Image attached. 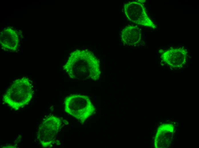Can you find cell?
I'll use <instances>...</instances> for the list:
<instances>
[{"instance_id": "8992f818", "label": "cell", "mask_w": 199, "mask_h": 148, "mask_svg": "<svg viewBox=\"0 0 199 148\" xmlns=\"http://www.w3.org/2000/svg\"><path fill=\"white\" fill-rule=\"evenodd\" d=\"M187 51L182 48H173L166 50L162 55L164 61L174 69L182 67L185 64L187 58Z\"/></svg>"}, {"instance_id": "3957f363", "label": "cell", "mask_w": 199, "mask_h": 148, "mask_svg": "<svg viewBox=\"0 0 199 148\" xmlns=\"http://www.w3.org/2000/svg\"><path fill=\"white\" fill-rule=\"evenodd\" d=\"M65 111L78 120L81 123L94 112L95 108L87 95L71 94L65 99Z\"/></svg>"}, {"instance_id": "277c9868", "label": "cell", "mask_w": 199, "mask_h": 148, "mask_svg": "<svg viewBox=\"0 0 199 148\" xmlns=\"http://www.w3.org/2000/svg\"><path fill=\"white\" fill-rule=\"evenodd\" d=\"M60 118L52 115L45 119L40 125L37 138L41 146L49 147L52 145L61 126Z\"/></svg>"}, {"instance_id": "ba28073f", "label": "cell", "mask_w": 199, "mask_h": 148, "mask_svg": "<svg viewBox=\"0 0 199 148\" xmlns=\"http://www.w3.org/2000/svg\"><path fill=\"white\" fill-rule=\"evenodd\" d=\"M121 38L122 41L124 45L131 46H134L141 41V30L136 26L128 25L122 30Z\"/></svg>"}, {"instance_id": "6da1fadb", "label": "cell", "mask_w": 199, "mask_h": 148, "mask_svg": "<svg viewBox=\"0 0 199 148\" xmlns=\"http://www.w3.org/2000/svg\"><path fill=\"white\" fill-rule=\"evenodd\" d=\"M63 69L72 79L96 80L100 75L99 61L89 51L77 50L72 53Z\"/></svg>"}, {"instance_id": "7a4b0ae2", "label": "cell", "mask_w": 199, "mask_h": 148, "mask_svg": "<svg viewBox=\"0 0 199 148\" xmlns=\"http://www.w3.org/2000/svg\"><path fill=\"white\" fill-rule=\"evenodd\" d=\"M33 92L30 80L23 77L14 81L3 96L2 100L10 107L18 110L29 103Z\"/></svg>"}, {"instance_id": "52a82bcc", "label": "cell", "mask_w": 199, "mask_h": 148, "mask_svg": "<svg viewBox=\"0 0 199 148\" xmlns=\"http://www.w3.org/2000/svg\"><path fill=\"white\" fill-rule=\"evenodd\" d=\"M0 45L4 51L14 52L17 49L19 37L17 32L11 28L4 29L1 33Z\"/></svg>"}, {"instance_id": "5b68a950", "label": "cell", "mask_w": 199, "mask_h": 148, "mask_svg": "<svg viewBox=\"0 0 199 148\" xmlns=\"http://www.w3.org/2000/svg\"><path fill=\"white\" fill-rule=\"evenodd\" d=\"M144 0L132 1L124 5V11L127 18L137 24L155 29L156 26L148 16L142 3Z\"/></svg>"}]
</instances>
